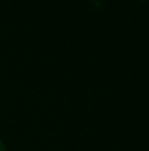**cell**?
<instances>
[{"label": "cell", "mask_w": 149, "mask_h": 151, "mask_svg": "<svg viewBox=\"0 0 149 151\" xmlns=\"http://www.w3.org/2000/svg\"><path fill=\"white\" fill-rule=\"evenodd\" d=\"M0 151H6V145H4V142L0 139Z\"/></svg>", "instance_id": "cell-1"}]
</instances>
